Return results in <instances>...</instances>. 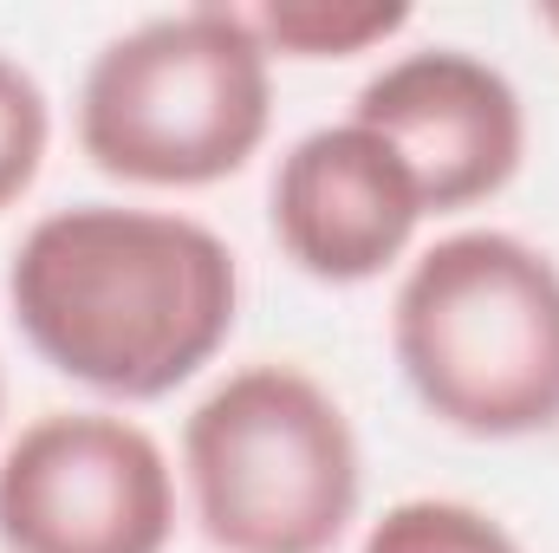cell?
<instances>
[{
    "label": "cell",
    "instance_id": "obj_11",
    "mask_svg": "<svg viewBox=\"0 0 559 553\" xmlns=\"http://www.w3.org/2000/svg\"><path fill=\"white\" fill-rule=\"evenodd\" d=\"M540 26H547V33H559V0H554V7H540Z\"/></svg>",
    "mask_w": 559,
    "mask_h": 553
},
{
    "label": "cell",
    "instance_id": "obj_3",
    "mask_svg": "<svg viewBox=\"0 0 559 553\" xmlns=\"http://www.w3.org/2000/svg\"><path fill=\"white\" fill-rule=\"evenodd\" d=\"M274 52L241 7H182L105 39L79 85V150L143 189H209L267 143Z\"/></svg>",
    "mask_w": 559,
    "mask_h": 553
},
{
    "label": "cell",
    "instance_id": "obj_12",
    "mask_svg": "<svg viewBox=\"0 0 559 553\" xmlns=\"http://www.w3.org/2000/svg\"><path fill=\"white\" fill-rule=\"evenodd\" d=\"M0 398H7V391H0Z\"/></svg>",
    "mask_w": 559,
    "mask_h": 553
},
{
    "label": "cell",
    "instance_id": "obj_6",
    "mask_svg": "<svg viewBox=\"0 0 559 553\" xmlns=\"http://www.w3.org/2000/svg\"><path fill=\"white\" fill-rule=\"evenodd\" d=\"M352 125L378 131L417 176L429 215L501 196L527 156V105L501 66L462 46H423L371 72L352 98Z\"/></svg>",
    "mask_w": 559,
    "mask_h": 553
},
{
    "label": "cell",
    "instance_id": "obj_1",
    "mask_svg": "<svg viewBox=\"0 0 559 553\" xmlns=\"http://www.w3.org/2000/svg\"><path fill=\"white\" fill-rule=\"evenodd\" d=\"M7 306L59 378L150 404L228 345L241 268L228 242L189 215L72 202L20 235Z\"/></svg>",
    "mask_w": 559,
    "mask_h": 553
},
{
    "label": "cell",
    "instance_id": "obj_9",
    "mask_svg": "<svg viewBox=\"0 0 559 553\" xmlns=\"http://www.w3.org/2000/svg\"><path fill=\"white\" fill-rule=\"evenodd\" d=\"M358 553H521V541L488 508L423 495V502H397L384 521H371Z\"/></svg>",
    "mask_w": 559,
    "mask_h": 553
},
{
    "label": "cell",
    "instance_id": "obj_8",
    "mask_svg": "<svg viewBox=\"0 0 559 553\" xmlns=\"http://www.w3.org/2000/svg\"><path fill=\"white\" fill-rule=\"evenodd\" d=\"M261 46L280 59H352L411 26L404 0H274L248 13Z\"/></svg>",
    "mask_w": 559,
    "mask_h": 553
},
{
    "label": "cell",
    "instance_id": "obj_4",
    "mask_svg": "<svg viewBox=\"0 0 559 553\" xmlns=\"http://www.w3.org/2000/svg\"><path fill=\"white\" fill-rule=\"evenodd\" d=\"M182 475L222 553H332L365 495L352 416L299 365L228 372L182 423Z\"/></svg>",
    "mask_w": 559,
    "mask_h": 553
},
{
    "label": "cell",
    "instance_id": "obj_5",
    "mask_svg": "<svg viewBox=\"0 0 559 553\" xmlns=\"http://www.w3.org/2000/svg\"><path fill=\"white\" fill-rule=\"evenodd\" d=\"M176 475L156 436L111 411H46L0 456L7 553H163Z\"/></svg>",
    "mask_w": 559,
    "mask_h": 553
},
{
    "label": "cell",
    "instance_id": "obj_7",
    "mask_svg": "<svg viewBox=\"0 0 559 553\" xmlns=\"http://www.w3.org/2000/svg\"><path fill=\"white\" fill-rule=\"evenodd\" d=\"M274 242L299 274L365 286L404 261L429 215L404 156L365 125H319L274 169Z\"/></svg>",
    "mask_w": 559,
    "mask_h": 553
},
{
    "label": "cell",
    "instance_id": "obj_2",
    "mask_svg": "<svg viewBox=\"0 0 559 553\" xmlns=\"http://www.w3.org/2000/svg\"><path fill=\"white\" fill-rule=\"evenodd\" d=\"M391 352L436 423L508 443L559 423V268L508 228L423 248L391 299Z\"/></svg>",
    "mask_w": 559,
    "mask_h": 553
},
{
    "label": "cell",
    "instance_id": "obj_10",
    "mask_svg": "<svg viewBox=\"0 0 559 553\" xmlns=\"http://www.w3.org/2000/svg\"><path fill=\"white\" fill-rule=\"evenodd\" d=\"M46 143H52V105L39 79L0 52V209H13L39 183Z\"/></svg>",
    "mask_w": 559,
    "mask_h": 553
}]
</instances>
